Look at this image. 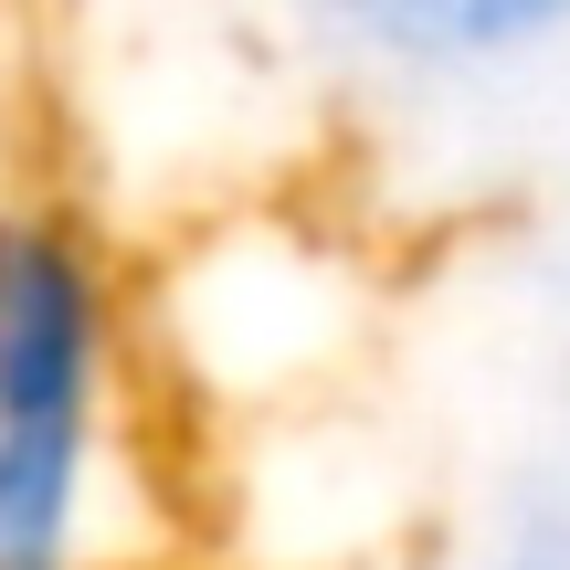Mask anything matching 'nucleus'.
<instances>
[{"label": "nucleus", "mask_w": 570, "mask_h": 570, "mask_svg": "<svg viewBox=\"0 0 570 570\" xmlns=\"http://www.w3.org/2000/svg\"><path fill=\"white\" fill-rule=\"evenodd\" d=\"M117 412V285L63 212H0V570H85Z\"/></svg>", "instance_id": "1"}, {"label": "nucleus", "mask_w": 570, "mask_h": 570, "mask_svg": "<svg viewBox=\"0 0 570 570\" xmlns=\"http://www.w3.org/2000/svg\"><path fill=\"white\" fill-rule=\"evenodd\" d=\"M550 32H560V11H529V0H402V11L348 21V42L412 53V63H487V53H529Z\"/></svg>", "instance_id": "2"}]
</instances>
